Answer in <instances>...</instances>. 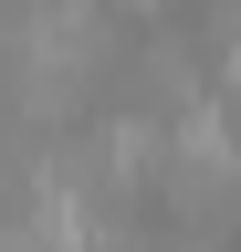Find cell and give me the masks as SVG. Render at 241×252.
<instances>
[{"mask_svg": "<svg viewBox=\"0 0 241 252\" xmlns=\"http://www.w3.org/2000/svg\"><path fill=\"white\" fill-rule=\"evenodd\" d=\"M105 11H158V0H105Z\"/></svg>", "mask_w": 241, "mask_h": 252, "instance_id": "1", "label": "cell"}]
</instances>
